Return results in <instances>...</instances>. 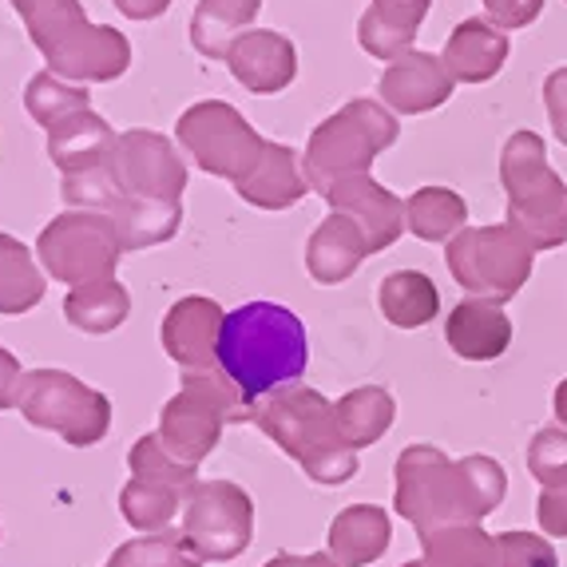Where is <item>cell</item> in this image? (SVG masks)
<instances>
[{
	"label": "cell",
	"mask_w": 567,
	"mask_h": 567,
	"mask_svg": "<svg viewBox=\"0 0 567 567\" xmlns=\"http://www.w3.org/2000/svg\"><path fill=\"white\" fill-rule=\"evenodd\" d=\"M310 365V338L302 318L278 302H246L223 318L218 369L235 381L250 405L298 385Z\"/></svg>",
	"instance_id": "obj_1"
},
{
	"label": "cell",
	"mask_w": 567,
	"mask_h": 567,
	"mask_svg": "<svg viewBox=\"0 0 567 567\" xmlns=\"http://www.w3.org/2000/svg\"><path fill=\"white\" fill-rule=\"evenodd\" d=\"M48 72L72 84H112L132 68V44L107 24H92L80 0H12Z\"/></svg>",
	"instance_id": "obj_2"
},
{
	"label": "cell",
	"mask_w": 567,
	"mask_h": 567,
	"mask_svg": "<svg viewBox=\"0 0 567 567\" xmlns=\"http://www.w3.org/2000/svg\"><path fill=\"white\" fill-rule=\"evenodd\" d=\"M255 425L262 429L286 456L302 464L313 484L338 488L358 476V449L341 436L333 401L318 389L286 385L255 405Z\"/></svg>",
	"instance_id": "obj_3"
},
{
	"label": "cell",
	"mask_w": 567,
	"mask_h": 567,
	"mask_svg": "<svg viewBox=\"0 0 567 567\" xmlns=\"http://www.w3.org/2000/svg\"><path fill=\"white\" fill-rule=\"evenodd\" d=\"M501 183L508 190V227L536 250L567 243V183L548 163V147L536 132H516L501 152Z\"/></svg>",
	"instance_id": "obj_4"
},
{
	"label": "cell",
	"mask_w": 567,
	"mask_h": 567,
	"mask_svg": "<svg viewBox=\"0 0 567 567\" xmlns=\"http://www.w3.org/2000/svg\"><path fill=\"white\" fill-rule=\"evenodd\" d=\"M398 115L389 112L385 104H378V100H350L346 107L326 115L313 127L310 143H306L302 171L310 190L326 195L346 175L369 171L381 152H389L398 143Z\"/></svg>",
	"instance_id": "obj_5"
},
{
	"label": "cell",
	"mask_w": 567,
	"mask_h": 567,
	"mask_svg": "<svg viewBox=\"0 0 567 567\" xmlns=\"http://www.w3.org/2000/svg\"><path fill=\"white\" fill-rule=\"evenodd\" d=\"M398 488H393V508L401 520L416 528V536H429L449 524H481L484 508L476 504L468 476L461 461L436 445H409L398 456Z\"/></svg>",
	"instance_id": "obj_6"
},
{
	"label": "cell",
	"mask_w": 567,
	"mask_h": 567,
	"mask_svg": "<svg viewBox=\"0 0 567 567\" xmlns=\"http://www.w3.org/2000/svg\"><path fill=\"white\" fill-rule=\"evenodd\" d=\"M230 421H255V405L235 389L223 369H187L183 389L163 405L159 441L179 461L199 468L215 453L218 436Z\"/></svg>",
	"instance_id": "obj_7"
},
{
	"label": "cell",
	"mask_w": 567,
	"mask_h": 567,
	"mask_svg": "<svg viewBox=\"0 0 567 567\" xmlns=\"http://www.w3.org/2000/svg\"><path fill=\"white\" fill-rule=\"evenodd\" d=\"M20 416L37 429L64 436L68 445H100L112 429V401L64 369H32L20 381Z\"/></svg>",
	"instance_id": "obj_8"
},
{
	"label": "cell",
	"mask_w": 567,
	"mask_h": 567,
	"mask_svg": "<svg viewBox=\"0 0 567 567\" xmlns=\"http://www.w3.org/2000/svg\"><path fill=\"white\" fill-rule=\"evenodd\" d=\"M536 255V246L508 223H501V227H464L445 250L449 275L473 298H488V302L501 306L516 298L520 286L532 278Z\"/></svg>",
	"instance_id": "obj_9"
},
{
	"label": "cell",
	"mask_w": 567,
	"mask_h": 567,
	"mask_svg": "<svg viewBox=\"0 0 567 567\" xmlns=\"http://www.w3.org/2000/svg\"><path fill=\"white\" fill-rule=\"evenodd\" d=\"M37 258L64 286L107 282L120 270L123 243L115 223L100 210H64L40 230Z\"/></svg>",
	"instance_id": "obj_10"
},
{
	"label": "cell",
	"mask_w": 567,
	"mask_h": 567,
	"mask_svg": "<svg viewBox=\"0 0 567 567\" xmlns=\"http://www.w3.org/2000/svg\"><path fill=\"white\" fill-rule=\"evenodd\" d=\"M175 135H179L183 155L195 167L230 183L243 179L270 143L250 127V120L238 107L223 104V100H203V104L187 107L175 123Z\"/></svg>",
	"instance_id": "obj_11"
},
{
	"label": "cell",
	"mask_w": 567,
	"mask_h": 567,
	"mask_svg": "<svg viewBox=\"0 0 567 567\" xmlns=\"http://www.w3.org/2000/svg\"><path fill=\"white\" fill-rule=\"evenodd\" d=\"M255 501L235 481H195L183 496V539L203 564H230L250 548Z\"/></svg>",
	"instance_id": "obj_12"
},
{
	"label": "cell",
	"mask_w": 567,
	"mask_h": 567,
	"mask_svg": "<svg viewBox=\"0 0 567 567\" xmlns=\"http://www.w3.org/2000/svg\"><path fill=\"white\" fill-rule=\"evenodd\" d=\"M123 195L135 199H159V203H183L187 187V159L179 155L175 140L159 132H123L115 140V152L107 155Z\"/></svg>",
	"instance_id": "obj_13"
},
{
	"label": "cell",
	"mask_w": 567,
	"mask_h": 567,
	"mask_svg": "<svg viewBox=\"0 0 567 567\" xmlns=\"http://www.w3.org/2000/svg\"><path fill=\"white\" fill-rule=\"evenodd\" d=\"M322 199L330 203V210H341V215H350L353 223H358L361 235L369 238V250H373V255L389 250V246L401 238V230H409L405 203H401L393 190L381 187L369 171L338 179Z\"/></svg>",
	"instance_id": "obj_14"
},
{
	"label": "cell",
	"mask_w": 567,
	"mask_h": 567,
	"mask_svg": "<svg viewBox=\"0 0 567 567\" xmlns=\"http://www.w3.org/2000/svg\"><path fill=\"white\" fill-rule=\"evenodd\" d=\"M456 80L445 68V60L433 56V52H405L401 60L381 72V104L393 115H425L433 107L449 104Z\"/></svg>",
	"instance_id": "obj_15"
},
{
	"label": "cell",
	"mask_w": 567,
	"mask_h": 567,
	"mask_svg": "<svg viewBox=\"0 0 567 567\" xmlns=\"http://www.w3.org/2000/svg\"><path fill=\"white\" fill-rule=\"evenodd\" d=\"M223 306L215 298L190 293L171 306L163 318V350L183 369H215L218 365V333H223Z\"/></svg>",
	"instance_id": "obj_16"
},
{
	"label": "cell",
	"mask_w": 567,
	"mask_h": 567,
	"mask_svg": "<svg viewBox=\"0 0 567 567\" xmlns=\"http://www.w3.org/2000/svg\"><path fill=\"white\" fill-rule=\"evenodd\" d=\"M230 76L255 95L286 92L298 76V48L275 29H250L230 48Z\"/></svg>",
	"instance_id": "obj_17"
},
{
	"label": "cell",
	"mask_w": 567,
	"mask_h": 567,
	"mask_svg": "<svg viewBox=\"0 0 567 567\" xmlns=\"http://www.w3.org/2000/svg\"><path fill=\"white\" fill-rule=\"evenodd\" d=\"M365 255H373V250H369V238L361 235L358 223L350 215H341V210H330L310 235V243H306V270H310L313 282L338 286L358 275Z\"/></svg>",
	"instance_id": "obj_18"
},
{
	"label": "cell",
	"mask_w": 567,
	"mask_h": 567,
	"mask_svg": "<svg viewBox=\"0 0 567 567\" xmlns=\"http://www.w3.org/2000/svg\"><path fill=\"white\" fill-rule=\"evenodd\" d=\"M238 199L250 203L258 210H286L302 199L310 183H306L302 159L286 143H266V152L258 155V163L246 171L243 179L235 183Z\"/></svg>",
	"instance_id": "obj_19"
},
{
	"label": "cell",
	"mask_w": 567,
	"mask_h": 567,
	"mask_svg": "<svg viewBox=\"0 0 567 567\" xmlns=\"http://www.w3.org/2000/svg\"><path fill=\"white\" fill-rule=\"evenodd\" d=\"M508 32L496 29L492 20H461L449 32V44L441 52L445 68L453 72L456 84H488L504 64H508Z\"/></svg>",
	"instance_id": "obj_20"
},
{
	"label": "cell",
	"mask_w": 567,
	"mask_h": 567,
	"mask_svg": "<svg viewBox=\"0 0 567 567\" xmlns=\"http://www.w3.org/2000/svg\"><path fill=\"white\" fill-rule=\"evenodd\" d=\"M449 350L464 361H496L512 346V322L501 302L488 298H468L461 302L445 322Z\"/></svg>",
	"instance_id": "obj_21"
},
{
	"label": "cell",
	"mask_w": 567,
	"mask_h": 567,
	"mask_svg": "<svg viewBox=\"0 0 567 567\" xmlns=\"http://www.w3.org/2000/svg\"><path fill=\"white\" fill-rule=\"evenodd\" d=\"M389 539H393V524H389V512L378 504H350L341 508L330 524V556L346 567H365L378 564L389 551Z\"/></svg>",
	"instance_id": "obj_22"
},
{
	"label": "cell",
	"mask_w": 567,
	"mask_h": 567,
	"mask_svg": "<svg viewBox=\"0 0 567 567\" xmlns=\"http://www.w3.org/2000/svg\"><path fill=\"white\" fill-rule=\"evenodd\" d=\"M115 140H120V135L107 127L104 115H95L92 107H87V112L68 115L56 127H48V159L56 163L60 175L100 167V163H107V155L115 152Z\"/></svg>",
	"instance_id": "obj_23"
},
{
	"label": "cell",
	"mask_w": 567,
	"mask_h": 567,
	"mask_svg": "<svg viewBox=\"0 0 567 567\" xmlns=\"http://www.w3.org/2000/svg\"><path fill=\"white\" fill-rule=\"evenodd\" d=\"M262 0H199L190 12V44L207 60H227L235 40L250 32Z\"/></svg>",
	"instance_id": "obj_24"
},
{
	"label": "cell",
	"mask_w": 567,
	"mask_h": 567,
	"mask_svg": "<svg viewBox=\"0 0 567 567\" xmlns=\"http://www.w3.org/2000/svg\"><path fill=\"white\" fill-rule=\"evenodd\" d=\"M104 215L115 223V235H120L123 250L159 246L179 235V227H183V203L135 199V195H120Z\"/></svg>",
	"instance_id": "obj_25"
},
{
	"label": "cell",
	"mask_w": 567,
	"mask_h": 567,
	"mask_svg": "<svg viewBox=\"0 0 567 567\" xmlns=\"http://www.w3.org/2000/svg\"><path fill=\"white\" fill-rule=\"evenodd\" d=\"M381 313H385L389 326L398 330H421L441 313V293H436L433 278L421 275V270H393V275L381 278L378 290Z\"/></svg>",
	"instance_id": "obj_26"
},
{
	"label": "cell",
	"mask_w": 567,
	"mask_h": 567,
	"mask_svg": "<svg viewBox=\"0 0 567 567\" xmlns=\"http://www.w3.org/2000/svg\"><path fill=\"white\" fill-rule=\"evenodd\" d=\"M132 313V293L123 290L115 278L92 286H72L64 298V318L80 333H112L127 322Z\"/></svg>",
	"instance_id": "obj_27"
},
{
	"label": "cell",
	"mask_w": 567,
	"mask_h": 567,
	"mask_svg": "<svg viewBox=\"0 0 567 567\" xmlns=\"http://www.w3.org/2000/svg\"><path fill=\"white\" fill-rule=\"evenodd\" d=\"M333 413H338L341 436H346L353 449H365V445H378L381 436L389 433L393 416H398V401L381 385H361V389H353V393H346V398L333 405Z\"/></svg>",
	"instance_id": "obj_28"
},
{
	"label": "cell",
	"mask_w": 567,
	"mask_h": 567,
	"mask_svg": "<svg viewBox=\"0 0 567 567\" xmlns=\"http://www.w3.org/2000/svg\"><path fill=\"white\" fill-rule=\"evenodd\" d=\"M405 223L421 243H453L468 223V207L449 187H421L405 199Z\"/></svg>",
	"instance_id": "obj_29"
},
{
	"label": "cell",
	"mask_w": 567,
	"mask_h": 567,
	"mask_svg": "<svg viewBox=\"0 0 567 567\" xmlns=\"http://www.w3.org/2000/svg\"><path fill=\"white\" fill-rule=\"evenodd\" d=\"M421 559L433 567H496V536L481 524H449L421 536Z\"/></svg>",
	"instance_id": "obj_30"
},
{
	"label": "cell",
	"mask_w": 567,
	"mask_h": 567,
	"mask_svg": "<svg viewBox=\"0 0 567 567\" xmlns=\"http://www.w3.org/2000/svg\"><path fill=\"white\" fill-rule=\"evenodd\" d=\"M44 298V275L20 238L0 235V313H29Z\"/></svg>",
	"instance_id": "obj_31"
},
{
	"label": "cell",
	"mask_w": 567,
	"mask_h": 567,
	"mask_svg": "<svg viewBox=\"0 0 567 567\" xmlns=\"http://www.w3.org/2000/svg\"><path fill=\"white\" fill-rule=\"evenodd\" d=\"M183 496H187V492L171 488V484H155V481H140V476H132L120 492V512H123V520L132 524L135 532L152 536V532L171 528V520L179 516Z\"/></svg>",
	"instance_id": "obj_32"
},
{
	"label": "cell",
	"mask_w": 567,
	"mask_h": 567,
	"mask_svg": "<svg viewBox=\"0 0 567 567\" xmlns=\"http://www.w3.org/2000/svg\"><path fill=\"white\" fill-rule=\"evenodd\" d=\"M24 107L37 123L56 127L68 115L87 112V84H72L56 72H37L24 87Z\"/></svg>",
	"instance_id": "obj_33"
},
{
	"label": "cell",
	"mask_w": 567,
	"mask_h": 567,
	"mask_svg": "<svg viewBox=\"0 0 567 567\" xmlns=\"http://www.w3.org/2000/svg\"><path fill=\"white\" fill-rule=\"evenodd\" d=\"M107 567H203V559L175 532H152V536L120 544L112 551V559H107Z\"/></svg>",
	"instance_id": "obj_34"
},
{
	"label": "cell",
	"mask_w": 567,
	"mask_h": 567,
	"mask_svg": "<svg viewBox=\"0 0 567 567\" xmlns=\"http://www.w3.org/2000/svg\"><path fill=\"white\" fill-rule=\"evenodd\" d=\"M127 464H132V476H140V481L171 484V488H179V492L195 488V476H199L195 464L179 461V456L163 445L159 433L140 436V441L132 445V453H127Z\"/></svg>",
	"instance_id": "obj_35"
},
{
	"label": "cell",
	"mask_w": 567,
	"mask_h": 567,
	"mask_svg": "<svg viewBox=\"0 0 567 567\" xmlns=\"http://www.w3.org/2000/svg\"><path fill=\"white\" fill-rule=\"evenodd\" d=\"M120 195H123V187H120V179H115L112 163L60 175V199L68 203V210H100V215H104Z\"/></svg>",
	"instance_id": "obj_36"
},
{
	"label": "cell",
	"mask_w": 567,
	"mask_h": 567,
	"mask_svg": "<svg viewBox=\"0 0 567 567\" xmlns=\"http://www.w3.org/2000/svg\"><path fill=\"white\" fill-rule=\"evenodd\" d=\"M528 473L536 476L544 488H559L567 484V429L564 425H548L532 436L528 453H524Z\"/></svg>",
	"instance_id": "obj_37"
},
{
	"label": "cell",
	"mask_w": 567,
	"mask_h": 567,
	"mask_svg": "<svg viewBox=\"0 0 567 567\" xmlns=\"http://www.w3.org/2000/svg\"><path fill=\"white\" fill-rule=\"evenodd\" d=\"M413 40H416L413 29H401V24H393V20L381 17L378 9L361 12L358 44L365 48L373 60H385V64H393V60H401L405 52H413Z\"/></svg>",
	"instance_id": "obj_38"
},
{
	"label": "cell",
	"mask_w": 567,
	"mask_h": 567,
	"mask_svg": "<svg viewBox=\"0 0 567 567\" xmlns=\"http://www.w3.org/2000/svg\"><path fill=\"white\" fill-rule=\"evenodd\" d=\"M496 567H559L551 539L536 532H501L496 536Z\"/></svg>",
	"instance_id": "obj_39"
},
{
	"label": "cell",
	"mask_w": 567,
	"mask_h": 567,
	"mask_svg": "<svg viewBox=\"0 0 567 567\" xmlns=\"http://www.w3.org/2000/svg\"><path fill=\"white\" fill-rule=\"evenodd\" d=\"M539 9H544V0H484L488 20L504 32L528 29L532 20L539 17Z\"/></svg>",
	"instance_id": "obj_40"
},
{
	"label": "cell",
	"mask_w": 567,
	"mask_h": 567,
	"mask_svg": "<svg viewBox=\"0 0 567 567\" xmlns=\"http://www.w3.org/2000/svg\"><path fill=\"white\" fill-rule=\"evenodd\" d=\"M536 520L544 528V536L551 539H567V484L559 488H544L536 504Z\"/></svg>",
	"instance_id": "obj_41"
},
{
	"label": "cell",
	"mask_w": 567,
	"mask_h": 567,
	"mask_svg": "<svg viewBox=\"0 0 567 567\" xmlns=\"http://www.w3.org/2000/svg\"><path fill=\"white\" fill-rule=\"evenodd\" d=\"M544 107H548L551 132L567 147V64L556 68L548 80H544Z\"/></svg>",
	"instance_id": "obj_42"
},
{
	"label": "cell",
	"mask_w": 567,
	"mask_h": 567,
	"mask_svg": "<svg viewBox=\"0 0 567 567\" xmlns=\"http://www.w3.org/2000/svg\"><path fill=\"white\" fill-rule=\"evenodd\" d=\"M369 9H378L385 20H393V24H401V29H421L429 17V9H433V0H373Z\"/></svg>",
	"instance_id": "obj_43"
},
{
	"label": "cell",
	"mask_w": 567,
	"mask_h": 567,
	"mask_svg": "<svg viewBox=\"0 0 567 567\" xmlns=\"http://www.w3.org/2000/svg\"><path fill=\"white\" fill-rule=\"evenodd\" d=\"M20 381H24V373H20V361L12 358L4 346H0V409H17Z\"/></svg>",
	"instance_id": "obj_44"
},
{
	"label": "cell",
	"mask_w": 567,
	"mask_h": 567,
	"mask_svg": "<svg viewBox=\"0 0 567 567\" xmlns=\"http://www.w3.org/2000/svg\"><path fill=\"white\" fill-rule=\"evenodd\" d=\"M115 9L127 20H155L171 9V0H115Z\"/></svg>",
	"instance_id": "obj_45"
},
{
	"label": "cell",
	"mask_w": 567,
	"mask_h": 567,
	"mask_svg": "<svg viewBox=\"0 0 567 567\" xmlns=\"http://www.w3.org/2000/svg\"><path fill=\"white\" fill-rule=\"evenodd\" d=\"M551 405H556V416H559V425L567 429V378L556 385V398H551Z\"/></svg>",
	"instance_id": "obj_46"
},
{
	"label": "cell",
	"mask_w": 567,
	"mask_h": 567,
	"mask_svg": "<svg viewBox=\"0 0 567 567\" xmlns=\"http://www.w3.org/2000/svg\"><path fill=\"white\" fill-rule=\"evenodd\" d=\"M262 567H306V556H293V551H282V556L266 559Z\"/></svg>",
	"instance_id": "obj_47"
},
{
	"label": "cell",
	"mask_w": 567,
	"mask_h": 567,
	"mask_svg": "<svg viewBox=\"0 0 567 567\" xmlns=\"http://www.w3.org/2000/svg\"><path fill=\"white\" fill-rule=\"evenodd\" d=\"M306 567H346V564H338L330 551H310V556H306Z\"/></svg>",
	"instance_id": "obj_48"
},
{
	"label": "cell",
	"mask_w": 567,
	"mask_h": 567,
	"mask_svg": "<svg viewBox=\"0 0 567 567\" xmlns=\"http://www.w3.org/2000/svg\"><path fill=\"white\" fill-rule=\"evenodd\" d=\"M401 567H433V564H425V559H413V564H401Z\"/></svg>",
	"instance_id": "obj_49"
}]
</instances>
